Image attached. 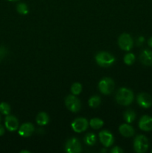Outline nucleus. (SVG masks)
<instances>
[{"instance_id": "nucleus-30", "label": "nucleus", "mask_w": 152, "mask_h": 153, "mask_svg": "<svg viewBox=\"0 0 152 153\" xmlns=\"http://www.w3.org/2000/svg\"><path fill=\"white\" fill-rule=\"evenodd\" d=\"M20 152H21V153H25V152H26V153H30L29 151H28V150H22V151H21Z\"/></svg>"}, {"instance_id": "nucleus-15", "label": "nucleus", "mask_w": 152, "mask_h": 153, "mask_svg": "<svg viewBox=\"0 0 152 153\" xmlns=\"http://www.w3.org/2000/svg\"><path fill=\"white\" fill-rule=\"evenodd\" d=\"M119 132H120V134L125 137H132L134 134V133H135L134 128H133L131 126L126 123L121 125L120 126H119Z\"/></svg>"}, {"instance_id": "nucleus-25", "label": "nucleus", "mask_w": 152, "mask_h": 153, "mask_svg": "<svg viewBox=\"0 0 152 153\" xmlns=\"http://www.w3.org/2000/svg\"><path fill=\"white\" fill-rule=\"evenodd\" d=\"M7 50L4 46H0V58H3L7 55Z\"/></svg>"}, {"instance_id": "nucleus-17", "label": "nucleus", "mask_w": 152, "mask_h": 153, "mask_svg": "<svg viewBox=\"0 0 152 153\" xmlns=\"http://www.w3.org/2000/svg\"><path fill=\"white\" fill-rule=\"evenodd\" d=\"M124 120L128 123H131L136 119V113L133 110H128L124 113Z\"/></svg>"}, {"instance_id": "nucleus-12", "label": "nucleus", "mask_w": 152, "mask_h": 153, "mask_svg": "<svg viewBox=\"0 0 152 153\" xmlns=\"http://www.w3.org/2000/svg\"><path fill=\"white\" fill-rule=\"evenodd\" d=\"M34 132V126L32 123H25L22 124L19 128V135L21 137H28L31 135H32L33 133Z\"/></svg>"}, {"instance_id": "nucleus-11", "label": "nucleus", "mask_w": 152, "mask_h": 153, "mask_svg": "<svg viewBox=\"0 0 152 153\" xmlns=\"http://www.w3.org/2000/svg\"><path fill=\"white\" fill-rule=\"evenodd\" d=\"M4 125L9 131H15L19 127V121L13 115H7L4 120Z\"/></svg>"}, {"instance_id": "nucleus-6", "label": "nucleus", "mask_w": 152, "mask_h": 153, "mask_svg": "<svg viewBox=\"0 0 152 153\" xmlns=\"http://www.w3.org/2000/svg\"><path fill=\"white\" fill-rule=\"evenodd\" d=\"M65 105L67 108L72 112H78L81 108L80 101L75 95H69L65 100Z\"/></svg>"}, {"instance_id": "nucleus-8", "label": "nucleus", "mask_w": 152, "mask_h": 153, "mask_svg": "<svg viewBox=\"0 0 152 153\" xmlns=\"http://www.w3.org/2000/svg\"><path fill=\"white\" fill-rule=\"evenodd\" d=\"M71 126L73 131H74L75 132L81 133L87 129L89 123H88L87 120L85 119V118L78 117L76 118V119L72 123Z\"/></svg>"}, {"instance_id": "nucleus-4", "label": "nucleus", "mask_w": 152, "mask_h": 153, "mask_svg": "<svg viewBox=\"0 0 152 153\" xmlns=\"http://www.w3.org/2000/svg\"><path fill=\"white\" fill-rule=\"evenodd\" d=\"M115 88V84L113 79L110 78H104L101 79L98 83V88L101 94L109 95L113 91Z\"/></svg>"}, {"instance_id": "nucleus-24", "label": "nucleus", "mask_w": 152, "mask_h": 153, "mask_svg": "<svg viewBox=\"0 0 152 153\" xmlns=\"http://www.w3.org/2000/svg\"><path fill=\"white\" fill-rule=\"evenodd\" d=\"M135 55L133 53H128L124 58V62L127 64V65H132L135 61Z\"/></svg>"}, {"instance_id": "nucleus-26", "label": "nucleus", "mask_w": 152, "mask_h": 153, "mask_svg": "<svg viewBox=\"0 0 152 153\" xmlns=\"http://www.w3.org/2000/svg\"><path fill=\"white\" fill-rule=\"evenodd\" d=\"M110 152H111V153H122L123 150L120 147H119V146H115L113 149H111Z\"/></svg>"}, {"instance_id": "nucleus-10", "label": "nucleus", "mask_w": 152, "mask_h": 153, "mask_svg": "<svg viewBox=\"0 0 152 153\" xmlns=\"http://www.w3.org/2000/svg\"><path fill=\"white\" fill-rule=\"evenodd\" d=\"M99 139L102 145L105 147H109L112 146L114 142V137L113 135L107 130H103L99 132Z\"/></svg>"}, {"instance_id": "nucleus-1", "label": "nucleus", "mask_w": 152, "mask_h": 153, "mask_svg": "<svg viewBox=\"0 0 152 153\" xmlns=\"http://www.w3.org/2000/svg\"><path fill=\"white\" fill-rule=\"evenodd\" d=\"M134 93L126 88H119L116 93V100L121 105H129L134 101Z\"/></svg>"}, {"instance_id": "nucleus-14", "label": "nucleus", "mask_w": 152, "mask_h": 153, "mask_svg": "<svg viewBox=\"0 0 152 153\" xmlns=\"http://www.w3.org/2000/svg\"><path fill=\"white\" fill-rule=\"evenodd\" d=\"M139 60L142 64L145 66H152V51L145 49L139 56Z\"/></svg>"}, {"instance_id": "nucleus-7", "label": "nucleus", "mask_w": 152, "mask_h": 153, "mask_svg": "<svg viewBox=\"0 0 152 153\" xmlns=\"http://www.w3.org/2000/svg\"><path fill=\"white\" fill-rule=\"evenodd\" d=\"M65 150L68 153H80L81 152V145L78 139L75 137L69 139L66 143Z\"/></svg>"}, {"instance_id": "nucleus-23", "label": "nucleus", "mask_w": 152, "mask_h": 153, "mask_svg": "<svg viewBox=\"0 0 152 153\" xmlns=\"http://www.w3.org/2000/svg\"><path fill=\"white\" fill-rule=\"evenodd\" d=\"M0 113L4 115H9L10 113V107L7 102L0 103Z\"/></svg>"}, {"instance_id": "nucleus-19", "label": "nucleus", "mask_w": 152, "mask_h": 153, "mask_svg": "<svg viewBox=\"0 0 152 153\" xmlns=\"http://www.w3.org/2000/svg\"><path fill=\"white\" fill-rule=\"evenodd\" d=\"M84 142L88 146H93L96 143V136L93 133H88L85 136Z\"/></svg>"}, {"instance_id": "nucleus-18", "label": "nucleus", "mask_w": 152, "mask_h": 153, "mask_svg": "<svg viewBox=\"0 0 152 153\" xmlns=\"http://www.w3.org/2000/svg\"><path fill=\"white\" fill-rule=\"evenodd\" d=\"M89 124L94 129H99L104 125V121L99 118H93L90 120Z\"/></svg>"}, {"instance_id": "nucleus-28", "label": "nucleus", "mask_w": 152, "mask_h": 153, "mask_svg": "<svg viewBox=\"0 0 152 153\" xmlns=\"http://www.w3.org/2000/svg\"><path fill=\"white\" fill-rule=\"evenodd\" d=\"M4 134V128L1 124H0V137Z\"/></svg>"}, {"instance_id": "nucleus-32", "label": "nucleus", "mask_w": 152, "mask_h": 153, "mask_svg": "<svg viewBox=\"0 0 152 153\" xmlns=\"http://www.w3.org/2000/svg\"><path fill=\"white\" fill-rule=\"evenodd\" d=\"M1 115H0V122H1Z\"/></svg>"}, {"instance_id": "nucleus-16", "label": "nucleus", "mask_w": 152, "mask_h": 153, "mask_svg": "<svg viewBox=\"0 0 152 153\" xmlns=\"http://www.w3.org/2000/svg\"><path fill=\"white\" fill-rule=\"evenodd\" d=\"M36 122L39 126L47 125L49 122V115L45 112H40L37 114V118H36Z\"/></svg>"}, {"instance_id": "nucleus-13", "label": "nucleus", "mask_w": 152, "mask_h": 153, "mask_svg": "<svg viewBox=\"0 0 152 153\" xmlns=\"http://www.w3.org/2000/svg\"><path fill=\"white\" fill-rule=\"evenodd\" d=\"M139 127L145 131H152V117L148 115H144L141 117L139 122Z\"/></svg>"}, {"instance_id": "nucleus-2", "label": "nucleus", "mask_w": 152, "mask_h": 153, "mask_svg": "<svg viewBox=\"0 0 152 153\" xmlns=\"http://www.w3.org/2000/svg\"><path fill=\"white\" fill-rule=\"evenodd\" d=\"M95 61L98 65L102 67H110L114 64L116 58L113 55L107 52H98L95 56Z\"/></svg>"}, {"instance_id": "nucleus-34", "label": "nucleus", "mask_w": 152, "mask_h": 153, "mask_svg": "<svg viewBox=\"0 0 152 153\" xmlns=\"http://www.w3.org/2000/svg\"><path fill=\"white\" fill-rule=\"evenodd\" d=\"M151 152H152V151H151Z\"/></svg>"}, {"instance_id": "nucleus-31", "label": "nucleus", "mask_w": 152, "mask_h": 153, "mask_svg": "<svg viewBox=\"0 0 152 153\" xmlns=\"http://www.w3.org/2000/svg\"><path fill=\"white\" fill-rule=\"evenodd\" d=\"M7 1H18V0H7Z\"/></svg>"}, {"instance_id": "nucleus-29", "label": "nucleus", "mask_w": 152, "mask_h": 153, "mask_svg": "<svg viewBox=\"0 0 152 153\" xmlns=\"http://www.w3.org/2000/svg\"><path fill=\"white\" fill-rule=\"evenodd\" d=\"M148 46H150L151 48H152V37L149 38L148 41Z\"/></svg>"}, {"instance_id": "nucleus-33", "label": "nucleus", "mask_w": 152, "mask_h": 153, "mask_svg": "<svg viewBox=\"0 0 152 153\" xmlns=\"http://www.w3.org/2000/svg\"><path fill=\"white\" fill-rule=\"evenodd\" d=\"M0 62H1V58H0Z\"/></svg>"}, {"instance_id": "nucleus-5", "label": "nucleus", "mask_w": 152, "mask_h": 153, "mask_svg": "<svg viewBox=\"0 0 152 153\" xmlns=\"http://www.w3.org/2000/svg\"><path fill=\"white\" fill-rule=\"evenodd\" d=\"M118 44L119 47L125 51H130L134 46V40L129 34L124 33L122 34L118 40Z\"/></svg>"}, {"instance_id": "nucleus-9", "label": "nucleus", "mask_w": 152, "mask_h": 153, "mask_svg": "<svg viewBox=\"0 0 152 153\" xmlns=\"http://www.w3.org/2000/svg\"><path fill=\"white\" fill-rule=\"evenodd\" d=\"M137 103L143 108H149L152 105V98L147 93H140L137 96Z\"/></svg>"}, {"instance_id": "nucleus-27", "label": "nucleus", "mask_w": 152, "mask_h": 153, "mask_svg": "<svg viewBox=\"0 0 152 153\" xmlns=\"http://www.w3.org/2000/svg\"><path fill=\"white\" fill-rule=\"evenodd\" d=\"M145 42V38L144 37H139L137 40V44L138 46H141Z\"/></svg>"}, {"instance_id": "nucleus-20", "label": "nucleus", "mask_w": 152, "mask_h": 153, "mask_svg": "<svg viewBox=\"0 0 152 153\" xmlns=\"http://www.w3.org/2000/svg\"><path fill=\"white\" fill-rule=\"evenodd\" d=\"M88 103H89V107L92 108H96L101 104V98L98 96H93L89 99Z\"/></svg>"}, {"instance_id": "nucleus-22", "label": "nucleus", "mask_w": 152, "mask_h": 153, "mask_svg": "<svg viewBox=\"0 0 152 153\" xmlns=\"http://www.w3.org/2000/svg\"><path fill=\"white\" fill-rule=\"evenodd\" d=\"M16 10L19 14L26 15L28 13V6L25 3H19L16 6Z\"/></svg>"}, {"instance_id": "nucleus-21", "label": "nucleus", "mask_w": 152, "mask_h": 153, "mask_svg": "<svg viewBox=\"0 0 152 153\" xmlns=\"http://www.w3.org/2000/svg\"><path fill=\"white\" fill-rule=\"evenodd\" d=\"M82 91V85L81 84L78 82H75L73 84L71 87V92L73 95H79Z\"/></svg>"}, {"instance_id": "nucleus-3", "label": "nucleus", "mask_w": 152, "mask_h": 153, "mask_svg": "<svg viewBox=\"0 0 152 153\" xmlns=\"http://www.w3.org/2000/svg\"><path fill=\"white\" fill-rule=\"evenodd\" d=\"M149 147L148 140L145 135L140 134L136 137L134 142V149L137 153H144Z\"/></svg>"}]
</instances>
